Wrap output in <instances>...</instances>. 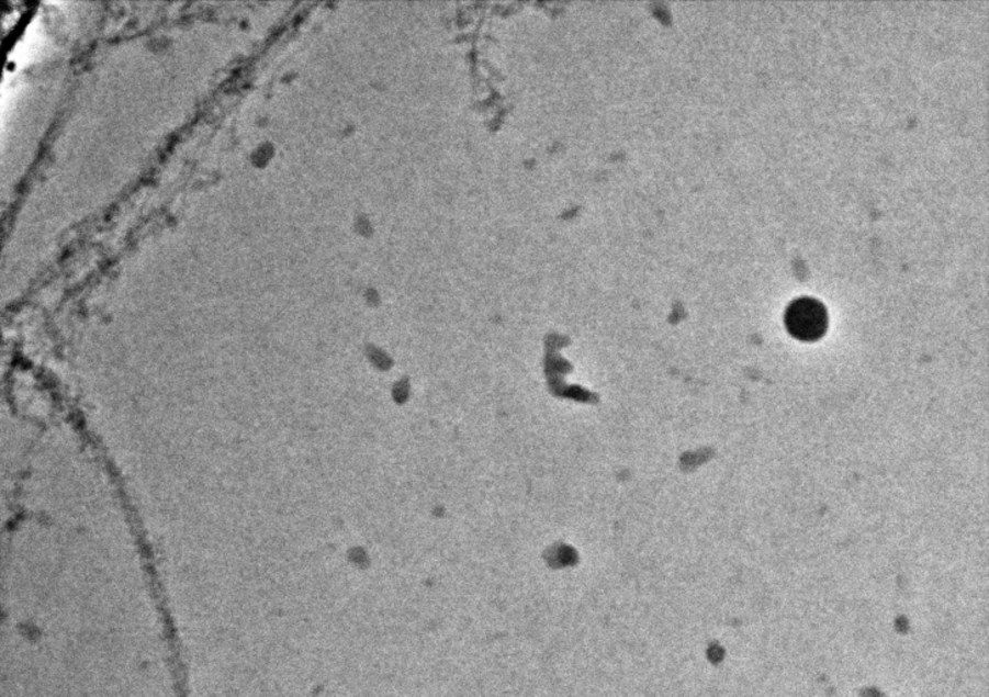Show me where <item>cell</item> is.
Wrapping results in <instances>:
<instances>
[{
  "mask_svg": "<svg viewBox=\"0 0 989 697\" xmlns=\"http://www.w3.org/2000/svg\"><path fill=\"white\" fill-rule=\"evenodd\" d=\"M787 328L795 338L801 341H817L828 328L827 308L821 302L811 297H800L789 304L785 314Z\"/></svg>",
  "mask_w": 989,
  "mask_h": 697,
  "instance_id": "6da1fadb",
  "label": "cell"
}]
</instances>
